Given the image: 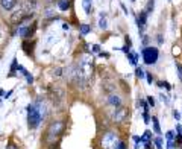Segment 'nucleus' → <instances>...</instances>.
<instances>
[{
  "instance_id": "36",
  "label": "nucleus",
  "mask_w": 182,
  "mask_h": 149,
  "mask_svg": "<svg viewBox=\"0 0 182 149\" xmlns=\"http://www.w3.org/2000/svg\"><path fill=\"white\" fill-rule=\"evenodd\" d=\"M176 131H178V134H181V135H182V126H181V125H178V126H176Z\"/></svg>"
},
{
  "instance_id": "4",
  "label": "nucleus",
  "mask_w": 182,
  "mask_h": 149,
  "mask_svg": "<svg viewBox=\"0 0 182 149\" xmlns=\"http://www.w3.org/2000/svg\"><path fill=\"white\" fill-rule=\"evenodd\" d=\"M159 57V52L157 47H146L143 50V59H144L146 64H155L158 61Z\"/></svg>"
},
{
  "instance_id": "28",
  "label": "nucleus",
  "mask_w": 182,
  "mask_h": 149,
  "mask_svg": "<svg viewBox=\"0 0 182 149\" xmlns=\"http://www.w3.org/2000/svg\"><path fill=\"white\" fill-rule=\"evenodd\" d=\"M176 142H178V145H182V135L181 134H176Z\"/></svg>"
},
{
  "instance_id": "35",
  "label": "nucleus",
  "mask_w": 182,
  "mask_h": 149,
  "mask_svg": "<svg viewBox=\"0 0 182 149\" xmlns=\"http://www.w3.org/2000/svg\"><path fill=\"white\" fill-rule=\"evenodd\" d=\"M99 50H100V47H99L97 44H94V46H93V52H96V53H97Z\"/></svg>"
},
{
  "instance_id": "17",
  "label": "nucleus",
  "mask_w": 182,
  "mask_h": 149,
  "mask_svg": "<svg viewBox=\"0 0 182 149\" xmlns=\"http://www.w3.org/2000/svg\"><path fill=\"white\" fill-rule=\"evenodd\" d=\"M90 32V26L88 24H81V34L82 35H87Z\"/></svg>"
},
{
  "instance_id": "22",
  "label": "nucleus",
  "mask_w": 182,
  "mask_h": 149,
  "mask_svg": "<svg viewBox=\"0 0 182 149\" xmlns=\"http://www.w3.org/2000/svg\"><path fill=\"white\" fill-rule=\"evenodd\" d=\"M135 73H137V78H144V76H146V73L143 72L141 67H140V69H137V72H135Z\"/></svg>"
},
{
  "instance_id": "25",
  "label": "nucleus",
  "mask_w": 182,
  "mask_h": 149,
  "mask_svg": "<svg viewBox=\"0 0 182 149\" xmlns=\"http://www.w3.org/2000/svg\"><path fill=\"white\" fill-rule=\"evenodd\" d=\"M6 149H18V148L14 145V142H9V143H8V146H6Z\"/></svg>"
},
{
  "instance_id": "34",
  "label": "nucleus",
  "mask_w": 182,
  "mask_h": 149,
  "mask_svg": "<svg viewBox=\"0 0 182 149\" xmlns=\"http://www.w3.org/2000/svg\"><path fill=\"white\" fill-rule=\"evenodd\" d=\"M173 116H175V119H176V120H179V119H181V114H179L178 111H173Z\"/></svg>"
},
{
  "instance_id": "11",
  "label": "nucleus",
  "mask_w": 182,
  "mask_h": 149,
  "mask_svg": "<svg viewBox=\"0 0 182 149\" xmlns=\"http://www.w3.org/2000/svg\"><path fill=\"white\" fill-rule=\"evenodd\" d=\"M99 26H100V29H106V28H108V21H106V15H105V14H100Z\"/></svg>"
},
{
  "instance_id": "10",
  "label": "nucleus",
  "mask_w": 182,
  "mask_h": 149,
  "mask_svg": "<svg viewBox=\"0 0 182 149\" xmlns=\"http://www.w3.org/2000/svg\"><path fill=\"white\" fill-rule=\"evenodd\" d=\"M58 6L61 11H67L70 8V0H59L58 2Z\"/></svg>"
},
{
  "instance_id": "27",
  "label": "nucleus",
  "mask_w": 182,
  "mask_h": 149,
  "mask_svg": "<svg viewBox=\"0 0 182 149\" xmlns=\"http://www.w3.org/2000/svg\"><path fill=\"white\" fill-rule=\"evenodd\" d=\"M167 149H175V143H173V140H168V143H167Z\"/></svg>"
},
{
  "instance_id": "8",
  "label": "nucleus",
  "mask_w": 182,
  "mask_h": 149,
  "mask_svg": "<svg viewBox=\"0 0 182 149\" xmlns=\"http://www.w3.org/2000/svg\"><path fill=\"white\" fill-rule=\"evenodd\" d=\"M0 5L5 11H12L14 6L17 5V0H0Z\"/></svg>"
},
{
  "instance_id": "30",
  "label": "nucleus",
  "mask_w": 182,
  "mask_h": 149,
  "mask_svg": "<svg viewBox=\"0 0 182 149\" xmlns=\"http://www.w3.org/2000/svg\"><path fill=\"white\" fill-rule=\"evenodd\" d=\"M147 102H149V105H152V106L155 105V99H153L152 96H149V98H147Z\"/></svg>"
},
{
  "instance_id": "12",
  "label": "nucleus",
  "mask_w": 182,
  "mask_h": 149,
  "mask_svg": "<svg viewBox=\"0 0 182 149\" xmlns=\"http://www.w3.org/2000/svg\"><path fill=\"white\" fill-rule=\"evenodd\" d=\"M109 103L111 105H114V106H120V103H122V101H120V98L119 96H109Z\"/></svg>"
},
{
  "instance_id": "18",
  "label": "nucleus",
  "mask_w": 182,
  "mask_h": 149,
  "mask_svg": "<svg viewBox=\"0 0 182 149\" xmlns=\"http://www.w3.org/2000/svg\"><path fill=\"white\" fill-rule=\"evenodd\" d=\"M153 6H155V2H153V0H149L147 8H146V12H147V14H150V12L153 11Z\"/></svg>"
},
{
  "instance_id": "6",
  "label": "nucleus",
  "mask_w": 182,
  "mask_h": 149,
  "mask_svg": "<svg viewBox=\"0 0 182 149\" xmlns=\"http://www.w3.org/2000/svg\"><path fill=\"white\" fill-rule=\"evenodd\" d=\"M127 117V110L126 108H117L115 113H114V120L117 122V123H120V122H124V119Z\"/></svg>"
},
{
  "instance_id": "19",
  "label": "nucleus",
  "mask_w": 182,
  "mask_h": 149,
  "mask_svg": "<svg viewBox=\"0 0 182 149\" xmlns=\"http://www.w3.org/2000/svg\"><path fill=\"white\" fill-rule=\"evenodd\" d=\"M155 145H157L158 149H162V139L161 137H157V139H155Z\"/></svg>"
},
{
  "instance_id": "14",
  "label": "nucleus",
  "mask_w": 182,
  "mask_h": 149,
  "mask_svg": "<svg viewBox=\"0 0 182 149\" xmlns=\"http://www.w3.org/2000/svg\"><path fill=\"white\" fill-rule=\"evenodd\" d=\"M152 122H153V129H155V132L157 134H161V129H159V123H158V119L157 117H152Z\"/></svg>"
},
{
  "instance_id": "9",
  "label": "nucleus",
  "mask_w": 182,
  "mask_h": 149,
  "mask_svg": "<svg viewBox=\"0 0 182 149\" xmlns=\"http://www.w3.org/2000/svg\"><path fill=\"white\" fill-rule=\"evenodd\" d=\"M91 5H93V0H82V8L87 14L91 12Z\"/></svg>"
},
{
  "instance_id": "24",
  "label": "nucleus",
  "mask_w": 182,
  "mask_h": 149,
  "mask_svg": "<svg viewBox=\"0 0 182 149\" xmlns=\"http://www.w3.org/2000/svg\"><path fill=\"white\" fill-rule=\"evenodd\" d=\"M44 15H46V17H52V15H55V14H53V11H52L50 8H47V9H46V14H44Z\"/></svg>"
},
{
  "instance_id": "26",
  "label": "nucleus",
  "mask_w": 182,
  "mask_h": 149,
  "mask_svg": "<svg viewBox=\"0 0 182 149\" xmlns=\"http://www.w3.org/2000/svg\"><path fill=\"white\" fill-rule=\"evenodd\" d=\"M17 69V59L12 61V67H11V73H14V70Z\"/></svg>"
},
{
  "instance_id": "13",
  "label": "nucleus",
  "mask_w": 182,
  "mask_h": 149,
  "mask_svg": "<svg viewBox=\"0 0 182 149\" xmlns=\"http://www.w3.org/2000/svg\"><path fill=\"white\" fill-rule=\"evenodd\" d=\"M32 46L33 44H31L29 41H23V49H24V52L28 53V55H32Z\"/></svg>"
},
{
  "instance_id": "16",
  "label": "nucleus",
  "mask_w": 182,
  "mask_h": 149,
  "mask_svg": "<svg viewBox=\"0 0 182 149\" xmlns=\"http://www.w3.org/2000/svg\"><path fill=\"white\" fill-rule=\"evenodd\" d=\"M127 58H129V62H131L132 65L137 64V55H135V53H131V52H129V53H127Z\"/></svg>"
},
{
  "instance_id": "15",
  "label": "nucleus",
  "mask_w": 182,
  "mask_h": 149,
  "mask_svg": "<svg viewBox=\"0 0 182 149\" xmlns=\"http://www.w3.org/2000/svg\"><path fill=\"white\" fill-rule=\"evenodd\" d=\"M150 135H152V132H150V131H146L144 134H143V137H140V142L147 143V142H149V139H150Z\"/></svg>"
},
{
  "instance_id": "1",
  "label": "nucleus",
  "mask_w": 182,
  "mask_h": 149,
  "mask_svg": "<svg viewBox=\"0 0 182 149\" xmlns=\"http://www.w3.org/2000/svg\"><path fill=\"white\" fill-rule=\"evenodd\" d=\"M71 76L74 78V81L79 85H88L91 78H93V72H94V67H93V59L90 57H84L77 65L73 67L71 70Z\"/></svg>"
},
{
  "instance_id": "7",
  "label": "nucleus",
  "mask_w": 182,
  "mask_h": 149,
  "mask_svg": "<svg viewBox=\"0 0 182 149\" xmlns=\"http://www.w3.org/2000/svg\"><path fill=\"white\" fill-rule=\"evenodd\" d=\"M146 21H147V12H146V9H144V11H141L140 17L137 18V23H138V31H140V32H143V29L146 28Z\"/></svg>"
},
{
  "instance_id": "2",
  "label": "nucleus",
  "mask_w": 182,
  "mask_h": 149,
  "mask_svg": "<svg viewBox=\"0 0 182 149\" xmlns=\"http://www.w3.org/2000/svg\"><path fill=\"white\" fill-rule=\"evenodd\" d=\"M62 129H64V123H62V122H53V123L49 126V129H47V142L53 143L61 135Z\"/></svg>"
},
{
  "instance_id": "3",
  "label": "nucleus",
  "mask_w": 182,
  "mask_h": 149,
  "mask_svg": "<svg viewBox=\"0 0 182 149\" xmlns=\"http://www.w3.org/2000/svg\"><path fill=\"white\" fill-rule=\"evenodd\" d=\"M28 122L31 128H36L41 122V114L40 110H36L35 105H29L28 106Z\"/></svg>"
},
{
  "instance_id": "32",
  "label": "nucleus",
  "mask_w": 182,
  "mask_h": 149,
  "mask_svg": "<svg viewBox=\"0 0 182 149\" xmlns=\"http://www.w3.org/2000/svg\"><path fill=\"white\" fill-rule=\"evenodd\" d=\"M159 98H161V101H162L164 103H168V99H167V96H164V94H161Z\"/></svg>"
},
{
  "instance_id": "31",
  "label": "nucleus",
  "mask_w": 182,
  "mask_h": 149,
  "mask_svg": "<svg viewBox=\"0 0 182 149\" xmlns=\"http://www.w3.org/2000/svg\"><path fill=\"white\" fill-rule=\"evenodd\" d=\"M117 149H126V145L123 142H119V146H117Z\"/></svg>"
},
{
  "instance_id": "5",
  "label": "nucleus",
  "mask_w": 182,
  "mask_h": 149,
  "mask_svg": "<svg viewBox=\"0 0 182 149\" xmlns=\"http://www.w3.org/2000/svg\"><path fill=\"white\" fill-rule=\"evenodd\" d=\"M117 143V135L114 132H106L102 139V148L103 149H111Z\"/></svg>"
},
{
  "instance_id": "23",
  "label": "nucleus",
  "mask_w": 182,
  "mask_h": 149,
  "mask_svg": "<svg viewBox=\"0 0 182 149\" xmlns=\"http://www.w3.org/2000/svg\"><path fill=\"white\" fill-rule=\"evenodd\" d=\"M165 137H167L168 140H173V139H175V132H173V131H167V132H165Z\"/></svg>"
},
{
  "instance_id": "21",
  "label": "nucleus",
  "mask_w": 182,
  "mask_h": 149,
  "mask_svg": "<svg viewBox=\"0 0 182 149\" xmlns=\"http://www.w3.org/2000/svg\"><path fill=\"white\" fill-rule=\"evenodd\" d=\"M158 87H164V88H167V90L172 88V85L168 84V82H165V81H164V82H162V81H161V82H158Z\"/></svg>"
},
{
  "instance_id": "33",
  "label": "nucleus",
  "mask_w": 182,
  "mask_h": 149,
  "mask_svg": "<svg viewBox=\"0 0 182 149\" xmlns=\"http://www.w3.org/2000/svg\"><path fill=\"white\" fill-rule=\"evenodd\" d=\"M61 72H62L61 69H56V70L53 72V75H55V76H61Z\"/></svg>"
},
{
  "instance_id": "37",
  "label": "nucleus",
  "mask_w": 182,
  "mask_h": 149,
  "mask_svg": "<svg viewBox=\"0 0 182 149\" xmlns=\"http://www.w3.org/2000/svg\"><path fill=\"white\" fill-rule=\"evenodd\" d=\"M126 44H127L129 47H131V40H129V37H126Z\"/></svg>"
},
{
  "instance_id": "29",
  "label": "nucleus",
  "mask_w": 182,
  "mask_h": 149,
  "mask_svg": "<svg viewBox=\"0 0 182 149\" xmlns=\"http://www.w3.org/2000/svg\"><path fill=\"white\" fill-rule=\"evenodd\" d=\"M146 78H147V82H149V84H152V81H153V76H152L150 73H146Z\"/></svg>"
},
{
  "instance_id": "20",
  "label": "nucleus",
  "mask_w": 182,
  "mask_h": 149,
  "mask_svg": "<svg viewBox=\"0 0 182 149\" xmlns=\"http://www.w3.org/2000/svg\"><path fill=\"white\" fill-rule=\"evenodd\" d=\"M176 70H178V76H179V79L182 81V65H181L179 62H176Z\"/></svg>"
}]
</instances>
